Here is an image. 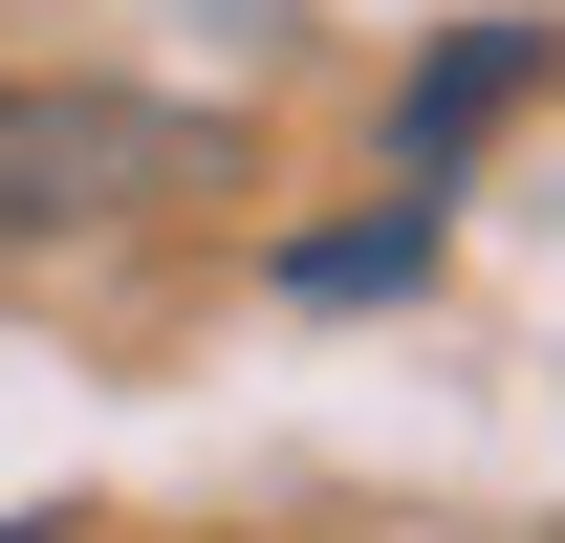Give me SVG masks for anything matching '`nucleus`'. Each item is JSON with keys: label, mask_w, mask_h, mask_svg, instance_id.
Listing matches in <instances>:
<instances>
[{"label": "nucleus", "mask_w": 565, "mask_h": 543, "mask_svg": "<svg viewBox=\"0 0 565 543\" xmlns=\"http://www.w3.org/2000/svg\"><path fill=\"white\" fill-rule=\"evenodd\" d=\"M196 131H152V109H66V87H0V239H66L109 217L131 174H174Z\"/></svg>", "instance_id": "nucleus-1"}, {"label": "nucleus", "mask_w": 565, "mask_h": 543, "mask_svg": "<svg viewBox=\"0 0 565 543\" xmlns=\"http://www.w3.org/2000/svg\"><path fill=\"white\" fill-rule=\"evenodd\" d=\"M522 87H544V22H479V44H435V66L392 87V152H414V174H457V152H479Z\"/></svg>", "instance_id": "nucleus-2"}, {"label": "nucleus", "mask_w": 565, "mask_h": 543, "mask_svg": "<svg viewBox=\"0 0 565 543\" xmlns=\"http://www.w3.org/2000/svg\"><path fill=\"white\" fill-rule=\"evenodd\" d=\"M435 262V196H392V217H349V239H305V262H282V283H305V305H392V283H414Z\"/></svg>", "instance_id": "nucleus-3"}, {"label": "nucleus", "mask_w": 565, "mask_h": 543, "mask_svg": "<svg viewBox=\"0 0 565 543\" xmlns=\"http://www.w3.org/2000/svg\"><path fill=\"white\" fill-rule=\"evenodd\" d=\"M0 543H66V522H0Z\"/></svg>", "instance_id": "nucleus-4"}]
</instances>
